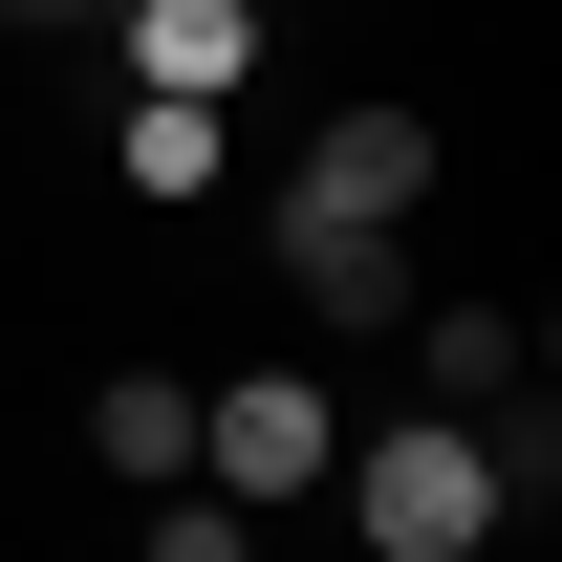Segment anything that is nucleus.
Instances as JSON below:
<instances>
[{
    "label": "nucleus",
    "instance_id": "obj_1",
    "mask_svg": "<svg viewBox=\"0 0 562 562\" xmlns=\"http://www.w3.org/2000/svg\"><path fill=\"white\" fill-rule=\"evenodd\" d=\"M519 497H497V432L476 412H390V432H347V541L368 562H476Z\"/></svg>",
    "mask_w": 562,
    "mask_h": 562
},
{
    "label": "nucleus",
    "instance_id": "obj_2",
    "mask_svg": "<svg viewBox=\"0 0 562 562\" xmlns=\"http://www.w3.org/2000/svg\"><path fill=\"white\" fill-rule=\"evenodd\" d=\"M347 476V390L325 368H238V390H195V497H238V519H281V497Z\"/></svg>",
    "mask_w": 562,
    "mask_h": 562
},
{
    "label": "nucleus",
    "instance_id": "obj_3",
    "mask_svg": "<svg viewBox=\"0 0 562 562\" xmlns=\"http://www.w3.org/2000/svg\"><path fill=\"white\" fill-rule=\"evenodd\" d=\"M412 195H432V109H325L281 173V238H412Z\"/></svg>",
    "mask_w": 562,
    "mask_h": 562
},
{
    "label": "nucleus",
    "instance_id": "obj_4",
    "mask_svg": "<svg viewBox=\"0 0 562 562\" xmlns=\"http://www.w3.org/2000/svg\"><path fill=\"white\" fill-rule=\"evenodd\" d=\"M109 44H131V87H173V109H238V87H260V0H109Z\"/></svg>",
    "mask_w": 562,
    "mask_h": 562
},
{
    "label": "nucleus",
    "instance_id": "obj_5",
    "mask_svg": "<svg viewBox=\"0 0 562 562\" xmlns=\"http://www.w3.org/2000/svg\"><path fill=\"white\" fill-rule=\"evenodd\" d=\"M412 390H432V412H519V303H412Z\"/></svg>",
    "mask_w": 562,
    "mask_h": 562
},
{
    "label": "nucleus",
    "instance_id": "obj_6",
    "mask_svg": "<svg viewBox=\"0 0 562 562\" xmlns=\"http://www.w3.org/2000/svg\"><path fill=\"white\" fill-rule=\"evenodd\" d=\"M281 303L303 325H412L432 281H412V238H281Z\"/></svg>",
    "mask_w": 562,
    "mask_h": 562
},
{
    "label": "nucleus",
    "instance_id": "obj_7",
    "mask_svg": "<svg viewBox=\"0 0 562 562\" xmlns=\"http://www.w3.org/2000/svg\"><path fill=\"white\" fill-rule=\"evenodd\" d=\"M87 454H109L131 497H173L195 476V390H173V368H109V390H87Z\"/></svg>",
    "mask_w": 562,
    "mask_h": 562
},
{
    "label": "nucleus",
    "instance_id": "obj_8",
    "mask_svg": "<svg viewBox=\"0 0 562 562\" xmlns=\"http://www.w3.org/2000/svg\"><path fill=\"white\" fill-rule=\"evenodd\" d=\"M109 173H131L151 216H195V195H216V109H173V87H131V131H109Z\"/></svg>",
    "mask_w": 562,
    "mask_h": 562
},
{
    "label": "nucleus",
    "instance_id": "obj_9",
    "mask_svg": "<svg viewBox=\"0 0 562 562\" xmlns=\"http://www.w3.org/2000/svg\"><path fill=\"white\" fill-rule=\"evenodd\" d=\"M151 562H260V519H238V497H195V476H173V497H151Z\"/></svg>",
    "mask_w": 562,
    "mask_h": 562
},
{
    "label": "nucleus",
    "instance_id": "obj_10",
    "mask_svg": "<svg viewBox=\"0 0 562 562\" xmlns=\"http://www.w3.org/2000/svg\"><path fill=\"white\" fill-rule=\"evenodd\" d=\"M0 22H22V44H87V22H109V0H0Z\"/></svg>",
    "mask_w": 562,
    "mask_h": 562
},
{
    "label": "nucleus",
    "instance_id": "obj_11",
    "mask_svg": "<svg viewBox=\"0 0 562 562\" xmlns=\"http://www.w3.org/2000/svg\"><path fill=\"white\" fill-rule=\"evenodd\" d=\"M260 22H281V0H260Z\"/></svg>",
    "mask_w": 562,
    "mask_h": 562
}]
</instances>
